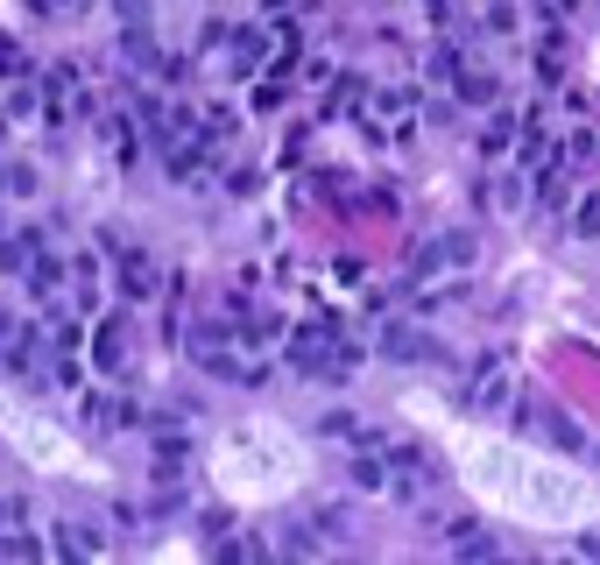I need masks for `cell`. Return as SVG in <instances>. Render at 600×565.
Returning a JSON list of instances; mask_svg holds the SVG:
<instances>
[{
  "instance_id": "9",
  "label": "cell",
  "mask_w": 600,
  "mask_h": 565,
  "mask_svg": "<svg viewBox=\"0 0 600 565\" xmlns=\"http://www.w3.org/2000/svg\"><path fill=\"white\" fill-rule=\"evenodd\" d=\"M36 255H43V233L36 227H22L14 241H0V269H8V276H28V269H36Z\"/></svg>"
},
{
  "instance_id": "20",
  "label": "cell",
  "mask_w": 600,
  "mask_h": 565,
  "mask_svg": "<svg viewBox=\"0 0 600 565\" xmlns=\"http://www.w3.org/2000/svg\"><path fill=\"white\" fill-rule=\"evenodd\" d=\"M488 28H516V0H494V8H488Z\"/></svg>"
},
{
  "instance_id": "13",
  "label": "cell",
  "mask_w": 600,
  "mask_h": 565,
  "mask_svg": "<svg viewBox=\"0 0 600 565\" xmlns=\"http://www.w3.org/2000/svg\"><path fill=\"white\" fill-rule=\"evenodd\" d=\"M453 552H459V558H494V538H488L480 524H459V530H453Z\"/></svg>"
},
{
  "instance_id": "19",
  "label": "cell",
  "mask_w": 600,
  "mask_h": 565,
  "mask_svg": "<svg viewBox=\"0 0 600 565\" xmlns=\"http://www.w3.org/2000/svg\"><path fill=\"white\" fill-rule=\"evenodd\" d=\"M593 163H600V135H593V128H579V135H573V170H593Z\"/></svg>"
},
{
  "instance_id": "12",
  "label": "cell",
  "mask_w": 600,
  "mask_h": 565,
  "mask_svg": "<svg viewBox=\"0 0 600 565\" xmlns=\"http://www.w3.org/2000/svg\"><path fill=\"white\" fill-rule=\"evenodd\" d=\"M516 148H523V163H537V170H544V163H551V135H544V121H523Z\"/></svg>"
},
{
  "instance_id": "1",
  "label": "cell",
  "mask_w": 600,
  "mask_h": 565,
  "mask_svg": "<svg viewBox=\"0 0 600 565\" xmlns=\"http://www.w3.org/2000/svg\"><path fill=\"white\" fill-rule=\"evenodd\" d=\"M353 353L360 347H347L339 325H297V333H290V368H297V375H311V382H339L353 368Z\"/></svg>"
},
{
  "instance_id": "17",
  "label": "cell",
  "mask_w": 600,
  "mask_h": 565,
  "mask_svg": "<svg viewBox=\"0 0 600 565\" xmlns=\"http://www.w3.org/2000/svg\"><path fill=\"white\" fill-rule=\"evenodd\" d=\"M0 79H36V57H28V50H14L8 36H0Z\"/></svg>"
},
{
  "instance_id": "18",
  "label": "cell",
  "mask_w": 600,
  "mask_h": 565,
  "mask_svg": "<svg viewBox=\"0 0 600 565\" xmlns=\"http://www.w3.org/2000/svg\"><path fill=\"white\" fill-rule=\"evenodd\" d=\"M0 191H8V199H36V170H0Z\"/></svg>"
},
{
  "instance_id": "15",
  "label": "cell",
  "mask_w": 600,
  "mask_h": 565,
  "mask_svg": "<svg viewBox=\"0 0 600 565\" xmlns=\"http://www.w3.org/2000/svg\"><path fill=\"white\" fill-rule=\"evenodd\" d=\"M43 544L28 538V524H0V558H36Z\"/></svg>"
},
{
  "instance_id": "8",
  "label": "cell",
  "mask_w": 600,
  "mask_h": 565,
  "mask_svg": "<svg viewBox=\"0 0 600 565\" xmlns=\"http://www.w3.org/2000/svg\"><path fill=\"white\" fill-rule=\"evenodd\" d=\"M262 64H268V28H248V22H240V28H233V50H227V71H233V79H254Z\"/></svg>"
},
{
  "instance_id": "21",
  "label": "cell",
  "mask_w": 600,
  "mask_h": 565,
  "mask_svg": "<svg viewBox=\"0 0 600 565\" xmlns=\"http://www.w3.org/2000/svg\"><path fill=\"white\" fill-rule=\"evenodd\" d=\"M573 8H579V0H551V8H544V14H551V22H559V14H573Z\"/></svg>"
},
{
  "instance_id": "11",
  "label": "cell",
  "mask_w": 600,
  "mask_h": 565,
  "mask_svg": "<svg viewBox=\"0 0 600 565\" xmlns=\"http://www.w3.org/2000/svg\"><path fill=\"white\" fill-rule=\"evenodd\" d=\"M516 135H523V128H516V113H508V107H494V113H488V128H480V148H488V156H502V148L516 142Z\"/></svg>"
},
{
  "instance_id": "22",
  "label": "cell",
  "mask_w": 600,
  "mask_h": 565,
  "mask_svg": "<svg viewBox=\"0 0 600 565\" xmlns=\"http://www.w3.org/2000/svg\"><path fill=\"white\" fill-rule=\"evenodd\" d=\"M0 333H8V311H0Z\"/></svg>"
},
{
  "instance_id": "23",
  "label": "cell",
  "mask_w": 600,
  "mask_h": 565,
  "mask_svg": "<svg viewBox=\"0 0 600 565\" xmlns=\"http://www.w3.org/2000/svg\"><path fill=\"white\" fill-rule=\"evenodd\" d=\"M0 233H8V213H0Z\"/></svg>"
},
{
  "instance_id": "16",
  "label": "cell",
  "mask_w": 600,
  "mask_h": 565,
  "mask_svg": "<svg viewBox=\"0 0 600 565\" xmlns=\"http://www.w3.org/2000/svg\"><path fill=\"white\" fill-rule=\"evenodd\" d=\"M573 233L579 241H600V191H587V199L573 205Z\"/></svg>"
},
{
  "instance_id": "4",
  "label": "cell",
  "mask_w": 600,
  "mask_h": 565,
  "mask_svg": "<svg viewBox=\"0 0 600 565\" xmlns=\"http://www.w3.org/2000/svg\"><path fill=\"white\" fill-rule=\"evenodd\" d=\"M473 255H480V241H473L467 227H453V233H439V241L410 248V282H431L439 269H467Z\"/></svg>"
},
{
  "instance_id": "7",
  "label": "cell",
  "mask_w": 600,
  "mask_h": 565,
  "mask_svg": "<svg viewBox=\"0 0 600 565\" xmlns=\"http://www.w3.org/2000/svg\"><path fill=\"white\" fill-rule=\"evenodd\" d=\"M93 368H99V375H128V325H120V318H99L93 325Z\"/></svg>"
},
{
  "instance_id": "2",
  "label": "cell",
  "mask_w": 600,
  "mask_h": 565,
  "mask_svg": "<svg viewBox=\"0 0 600 565\" xmlns=\"http://www.w3.org/2000/svg\"><path fill=\"white\" fill-rule=\"evenodd\" d=\"M516 404V368H508V353H488V361L467 375V389H459V410L467 418H494V410Z\"/></svg>"
},
{
  "instance_id": "6",
  "label": "cell",
  "mask_w": 600,
  "mask_h": 565,
  "mask_svg": "<svg viewBox=\"0 0 600 565\" xmlns=\"http://www.w3.org/2000/svg\"><path fill=\"white\" fill-rule=\"evenodd\" d=\"M64 297L79 304V318L99 311V248H79V255L64 262Z\"/></svg>"
},
{
  "instance_id": "3",
  "label": "cell",
  "mask_w": 600,
  "mask_h": 565,
  "mask_svg": "<svg viewBox=\"0 0 600 565\" xmlns=\"http://www.w3.org/2000/svg\"><path fill=\"white\" fill-rule=\"evenodd\" d=\"M99 255H113V290L128 297V304H148V297L163 290V269L148 248H120V241H99Z\"/></svg>"
},
{
  "instance_id": "10",
  "label": "cell",
  "mask_w": 600,
  "mask_h": 565,
  "mask_svg": "<svg viewBox=\"0 0 600 565\" xmlns=\"http://www.w3.org/2000/svg\"><path fill=\"white\" fill-rule=\"evenodd\" d=\"M453 93H459V107H494V71H459L453 64Z\"/></svg>"
},
{
  "instance_id": "5",
  "label": "cell",
  "mask_w": 600,
  "mask_h": 565,
  "mask_svg": "<svg viewBox=\"0 0 600 565\" xmlns=\"http://www.w3.org/2000/svg\"><path fill=\"white\" fill-rule=\"evenodd\" d=\"M382 353H388V361H445V347H439V333H424V325H382Z\"/></svg>"
},
{
  "instance_id": "14",
  "label": "cell",
  "mask_w": 600,
  "mask_h": 565,
  "mask_svg": "<svg viewBox=\"0 0 600 565\" xmlns=\"http://www.w3.org/2000/svg\"><path fill=\"white\" fill-rule=\"evenodd\" d=\"M36 107H43V93L22 79V93H8V113H0V121H8V128H22V121H36Z\"/></svg>"
}]
</instances>
